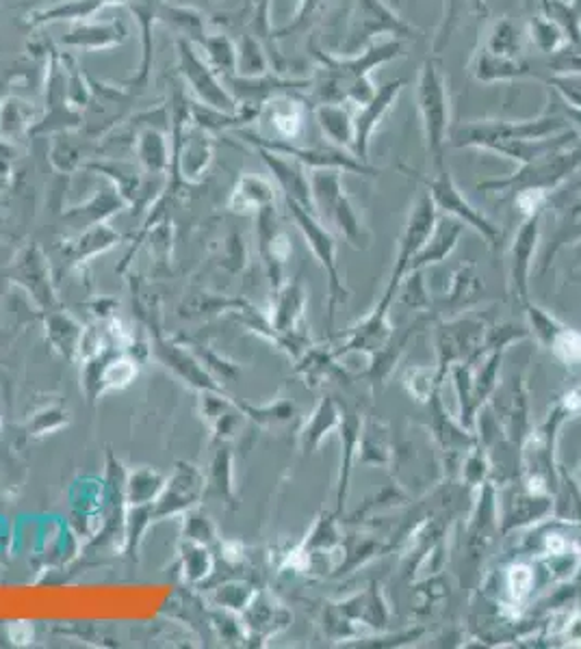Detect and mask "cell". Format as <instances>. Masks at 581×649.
Wrapping results in <instances>:
<instances>
[{"label":"cell","mask_w":581,"mask_h":649,"mask_svg":"<svg viewBox=\"0 0 581 649\" xmlns=\"http://www.w3.org/2000/svg\"><path fill=\"white\" fill-rule=\"evenodd\" d=\"M310 50L319 61V74L312 78V91L319 104H364L378 87L371 80V72L388 61L406 54V41L386 39L373 41L358 54H330L323 52L317 39L310 41Z\"/></svg>","instance_id":"cell-1"},{"label":"cell","mask_w":581,"mask_h":649,"mask_svg":"<svg viewBox=\"0 0 581 649\" xmlns=\"http://www.w3.org/2000/svg\"><path fill=\"white\" fill-rule=\"evenodd\" d=\"M571 419L573 412L560 397L556 405L549 410L547 419L526 437L519 450V476L528 489L558 496L563 485V472L558 470L556 448L560 439V429Z\"/></svg>","instance_id":"cell-2"},{"label":"cell","mask_w":581,"mask_h":649,"mask_svg":"<svg viewBox=\"0 0 581 649\" xmlns=\"http://www.w3.org/2000/svg\"><path fill=\"white\" fill-rule=\"evenodd\" d=\"M417 107L421 115L425 154L430 172H441L447 167L445 148L449 141V85L438 57L430 54L417 76Z\"/></svg>","instance_id":"cell-3"},{"label":"cell","mask_w":581,"mask_h":649,"mask_svg":"<svg viewBox=\"0 0 581 649\" xmlns=\"http://www.w3.org/2000/svg\"><path fill=\"white\" fill-rule=\"evenodd\" d=\"M581 170V141L576 146L556 150L543 159H536L528 165H521L515 174L506 178H491L478 183L480 191L486 194H545L552 196L569 178Z\"/></svg>","instance_id":"cell-4"},{"label":"cell","mask_w":581,"mask_h":649,"mask_svg":"<svg viewBox=\"0 0 581 649\" xmlns=\"http://www.w3.org/2000/svg\"><path fill=\"white\" fill-rule=\"evenodd\" d=\"M341 170H314L310 176V191L314 202V213L325 219L338 229V234L356 249H367L371 245V234L356 211L351 198L347 196Z\"/></svg>","instance_id":"cell-5"},{"label":"cell","mask_w":581,"mask_h":649,"mask_svg":"<svg viewBox=\"0 0 581 649\" xmlns=\"http://www.w3.org/2000/svg\"><path fill=\"white\" fill-rule=\"evenodd\" d=\"M571 128L567 117L543 113L534 120H471L452 133L454 148L484 150L486 143L499 139H543Z\"/></svg>","instance_id":"cell-6"},{"label":"cell","mask_w":581,"mask_h":649,"mask_svg":"<svg viewBox=\"0 0 581 649\" xmlns=\"http://www.w3.org/2000/svg\"><path fill=\"white\" fill-rule=\"evenodd\" d=\"M417 33L419 30L384 0H354L349 30L338 54H358L382 35L408 41L415 39Z\"/></svg>","instance_id":"cell-7"},{"label":"cell","mask_w":581,"mask_h":649,"mask_svg":"<svg viewBox=\"0 0 581 649\" xmlns=\"http://www.w3.org/2000/svg\"><path fill=\"white\" fill-rule=\"evenodd\" d=\"M401 172H406L410 178H415L434 200L438 213L454 216L458 221H462L465 225L473 227L486 242L489 247H497L504 238V232L499 229V225H495L486 215H482L478 209H473V204L462 196V191L458 189V185L452 178L449 165L441 172H432L430 176L417 174L412 170H408L406 165H401Z\"/></svg>","instance_id":"cell-8"},{"label":"cell","mask_w":581,"mask_h":649,"mask_svg":"<svg viewBox=\"0 0 581 649\" xmlns=\"http://www.w3.org/2000/svg\"><path fill=\"white\" fill-rule=\"evenodd\" d=\"M436 221H438V209L434 204V200L430 198V194L423 189L415 204H412V211L406 219V225L401 229V236L397 240V253H395V264H393V271H391V277H388V284L384 288V295L382 299L378 301L380 305L384 308H391L395 297H397V290L404 282V277L408 275V269H410V262L415 260V255L423 249V245L428 242L430 234L434 232L436 227Z\"/></svg>","instance_id":"cell-9"},{"label":"cell","mask_w":581,"mask_h":649,"mask_svg":"<svg viewBox=\"0 0 581 649\" xmlns=\"http://www.w3.org/2000/svg\"><path fill=\"white\" fill-rule=\"evenodd\" d=\"M178 50V72L183 80L189 85L194 96L200 104L218 109L222 113H237L239 100L233 96V91L226 87L224 78L209 65L202 52H198L196 43L178 37L176 41Z\"/></svg>","instance_id":"cell-10"},{"label":"cell","mask_w":581,"mask_h":649,"mask_svg":"<svg viewBox=\"0 0 581 649\" xmlns=\"http://www.w3.org/2000/svg\"><path fill=\"white\" fill-rule=\"evenodd\" d=\"M491 412L502 429L504 439L521 450L526 437L532 433V410H530V392L523 375H512L508 382L497 384L491 395Z\"/></svg>","instance_id":"cell-11"},{"label":"cell","mask_w":581,"mask_h":649,"mask_svg":"<svg viewBox=\"0 0 581 649\" xmlns=\"http://www.w3.org/2000/svg\"><path fill=\"white\" fill-rule=\"evenodd\" d=\"M242 137L246 141H250L257 148L276 152V154H285L295 161H299L301 165H308L312 170H341V172H349V174H360L367 178H378L380 170L362 163L360 159H356L351 152L334 148V146H323V148H297L293 141H285V139H265L261 135H252V133H242Z\"/></svg>","instance_id":"cell-12"},{"label":"cell","mask_w":581,"mask_h":649,"mask_svg":"<svg viewBox=\"0 0 581 649\" xmlns=\"http://www.w3.org/2000/svg\"><path fill=\"white\" fill-rule=\"evenodd\" d=\"M486 323L480 319H443L436 323L438 366L449 373L454 364H475L486 338Z\"/></svg>","instance_id":"cell-13"},{"label":"cell","mask_w":581,"mask_h":649,"mask_svg":"<svg viewBox=\"0 0 581 649\" xmlns=\"http://www.w3.org/2000/svg\"><path fill=\"white\" fill-rule=\"evenodd\" d=\"M289 202V200H287ZM290 215L295 219V223L299 225V229L304 232L312 253L317 255V260L321 262V266L325 269L327 275V284H330V323L334 321V310L338 303H345L349 299V290L345 288L341 275H338V262H336V238L332 236V232L319 221V216L304 211L301 207H297L295 202H289Z\"/></svg>","instance_id":"cell-14"},{"label":"cell","mask_w":581,"mask_h":649,"mask_svg":"<svg viewBox=\"0 0 581 649\" xmlns=\"http://www.w3.org/2000/svg\"><path fill=\"white\" fill-rule=\"evenodd\" d=\"M543 215L545 209L526 216L508 249V292L519 305L530 303V277L543 234Z\"/></svg>","instance_id":"cell-15"},{"label":"cell","mask_w":581,"mask_h":649,"mask_svg":"<svg viewBox=\"0 0 581 649\" xmlns=\"http://www.w3.org/2000/svg\"><path fill=\"white\" fill-rule=\"evenodd\" d=\"M554 509L556 496L532 491L521 483L519 489L510 487L499 494V531L502 535H508L510 531L545 522L552 517Z\"/></svg>","instance_id":"cell-16"},{"label":"cell","mask_w":581,"mask_h":649,"mask_svg":"<svg viewBox=\"0 0 581 649\" xmlns=\"http://www.w3.org/2000/svg\"><path fill=\"white\" fill-rule=\"evenodd\" d=\"M404 87H406L404 78L388 80L382 87H378L375 96L369 102H364L356 109V113H354V150L351 152L362 163H369L373 133L378 130V126L382 124L386 113L395 107Z\"/></svg>","instance_id":"cell-17"},{"label":"cell","mask_w":581,"mask_h":649,"mask_svg":"<svg viewBox=\"0 0 581 649\" xmlns=\"http://www.w3.org/2000/svg\"><path fill=\"white\" fill-rule=\"evenodd\" d=\"M432 410V435L438 444L441 452L445 454V465L449 467V474H460V463L465 454L480 441L478 435L469 432L458 423V419H452L441 401V395L430 401Z\"/></svg>","instance_id":"cell-18"},{"label":"cell","mask_w":581,"mask_h":649,"mask_svg":"<svg viewBox=\"0 0 581 649\" xmlns=\"http://www.w3.org/2000/svg\"><path fill=\"white\" fill-rule=\"evenodd\" d=\"M391 308L375 305L358 325H354L347 334V342L336 355H347V353H364L367 358L380 353L388 342L395 338V327L388 316Z\"/></svg>","instance_id":"cell-19"},{"label":"cell","mask_w":581,"mask_h":649,"mask_svg":"<svg viewBox=\"0 0 581 649\" xmlns=\"http://www.w3.org/2000/svg\"><path fill=\"white\" fill-rule=\"evenodd\" d=\"M469 72L478 83H515V80H526V78H539L534 67L526 59H506L489 52L482 43H478Z\"/></svg>","instance_id":"cell-20"},{"label":"cell","mask_w":581,"mask_h":649,"mask_svg":"<svg viewBox=\"0 0 581 649\" xmlns=\"http://www.w3.org/2000/svg\"><path fill=\"white\" fill-rule=\"evenodd\" d=\"M257 150L261 152V157L268 163V167L272 170L274 178L287 194V200L295 202L304 211L317 215L314 202H312V191H310V178L306 176V170H304L306 165H301L299 161L285 157V154H276V152H270L263 148H257Z\"/></svg>","instance_id":"cell-21"},{"label":"cell","mask_w":581,"mask_h":649,"mask_svg":"<svg viewBox=\"0 0 581 649\" xmlns=\"http://www.w3.org/2000/svg\"><path fill=\"white\" fill-rule=\"evenodd\" d=\"M345 617H349L354 624H362L375 633H386L391 622V609L386 602V596L382 591V585L371 583L360 594L351 596L349 600L336 604Z\"/></svg>","instance_id":"cell-22"},{"label":"cell","mask_w":581,"mask_h":649,"mask_svg":"<svg viewBox=\"0 0 581 649\" xmlns=\"http://www.w3.org/2000/svg\"><path fill=\"white\" fill-rule=\"evenodd\" d=\"M489 15V4L486 0H445L443 2V13H441V22L438 28L432 37L430 50L434 57H441L452 37L469 22V20H478L482 22Z\"/></svg>","instance_id":"cell-23"},{"label":"cell","mask_w":581,"mask_h":649,"mask_svg":"<svg viewBox=\"0 0 581 649\" xmlns=\"http://www.w3.org/2000/svg\"><path fill=\"white\" fill-rule=\"evenodd\" d=\"M161 4L163 0H128L126 7L128 11L137 17L139 28H141V61H139V70L137 74L126 80L128 87H133L135 91H144L150 83V74H152V46H154V24L159 20L161 13Z\"/></svg>","instance_id":"cell-24"},{"label":"cell","mask_w":581,"mask_h":649,"mask_svg":"<svg viewBox=\"0 0 581 649\" xmlns=\"http://www.w3.org/2000/svg\"><path fill=\"white\" fill-rule=\"evenodd\" d=\"M126 37H128V28L120 20L81 22L61 37V43L65 48H76V50H109V48L122 46Z\"/></svg>","instance_id":"cell-25"},{"label":"cell","mask_w":581,"mask_h":649,"mask_svg":"<svg viewBox=\"0 0 581 649\" xmlns=\"http://www.w3.org/2000/svg\"><path fill=\"white\" fill-rule=\"evenodd\" d=\"M462 232H465V223L462 221H458V219L449 215L438 219L434 232L428 238V242L423 245V249L410 262L408 273L423 271L425 266H432V264L445 260L456 249Z\"/></svg>","instance_id":"cell-26"},{"label":"cell","mask_w":581,"mask_h":649,"mask_svg":"<svg viewBox=\"0 0 581 649\" xmlns=\"http://www.w3.org/2000/svg\"><path fill=\"white\" fill-rule=\"evenodd\" d=\"M360 429H362V416L356 412H347L343 408V421L338 425L341 433V474H338V489H336V513L345 509V500L349 494V478H351V465L358 461V441H360Z\"/></svg>","instance_id":"cell-27"},{"label":"cell","mask_w":581,"mask_h":649,"mask_svg":"<svg viewBox=\"0 0 581 649\" xmlns=\"http://www.w3.org/2000/svg\"><path fill=\"white\" fill-rule=\"evenodd\" d=\"M265 109L270 111V122L279 135V139L285 141H295L301 137L306 128V117H308V107L297 93H283L272 98Z\"/></svg>","instance_id":"cell-28"},{"label":"cell","mask_w":581,"mask_h":649,"mask_svg":"<svg viewBox=\"0 0 581 649\" xmlns=\"http://www.w3.org/2000/svg\"><path fill=\"white\" fill-rule=\"evenodd\" d=\"M452 286L447 297L438 303V310L445 316H454L467 308H471L473 303H478L484 295V282L480 279V275L475 273V264L467 262L462 264L454 275H452Z\"/></svg>","instance_id":"cell-29"},{"label":"cell","mask_w":581,"mask_h":649,"mask_svg":"<svg viewBox=\"0 0 581 649\" xmlns=\"http://www.w3.org/2000/svg\"><path fill=\"white\" fill-rule=\"evenodd\" d=\"M526 39L528 33L508 15L497 17L495 22H491L486 37L480 39V43L497 54V57H506V59H526Z\"/></svg>","instance_id":"cell-30"},{"label":"cell","mask_w":581,"mask_h":649,"mask_svg":"<svg viewBox=\"0 0 581 649\" xmlns=\"http://www.w3.org/2000/svg\"><path fill=\"white\" fill-rule=\"evenodd\" d=\"M314 115H317V124L330 146L347 150V152L354 150V113L349 107L319 104Z\"/></svg>","instance_id":"cell-31"},{"label":"cell","mask_w":581,"mask_h":649,"mask_svg":"<svg viewBox=\"0 0 581 649\" xmlns=\"http://www.w3.org/2000/svg\"><path fill=\"white\" fill-rule=\"evenodd\" d=\"M111 4L109 0H63L48 9L33 11L28 15V26H46L50 22H85L87 17L96 15L100 9Z\"/></svg>","instance_id":"cell-32"},{"label":"cell","mask_w":581,"mask_h":649,"mask_svg":"<svg viewBox=\"0 0 581 649\" xmlns=\"http://www.w3.org/2000/svg\"><path fill=\"white\" fill-rule=\"evenodd\" d=\"M358 461L362 465H388L393 461L391 432L380 421H362Z\"/></svg>","instance_id":"cell-33"},{"label":"cell","mask_w":581,"mask_h":649,"mask_svg":"<svg viewBox=\"0 0 581 649\" xmlns=\"http://www.w3.org/2000/svg\"><path fill=\"white\" fill-rule=\"evenodd\" d=\"M447 377H449V373L443 371L438 364H434V366H412L404 375V388L408 390V395L417 403L430 405V401L441 395L443 382Z\"/></svg>","instance_id":"cell-34"},{"label":"cell","mask_w":581,"mask_h":649,"mask_svg":"<svg viewBox=\"0 0 581 649\" xmlns=\"http://www.w3.org/2000/svg\"><path fill=\"white\" fill-rule=\"evenodd\" d=\"M200 48H202L209 65L224 80L231 76H237V41L235 39H231L226 33H215V35H207L200 41Z\"/></svg>","instance_id":"cell-35"},{"label":"cell","mask_w":581,"mask_h":649,"mask_svg":"<svg viewBox=\"0 0 581 649\" xmlns=\"http://www.w3.org/2000/svg\"><path fill=\"white\" fill-rule=\"evenodd\" d=\"M528 39L534 43V48L543 54H556L560 52L563 48H567L571 41H569V35L567 30L552 17L543 15V13H536L530 17V24H528Z\"/></svg>","instance_id":"cell-36"},{"label":"cell","mask_w":581,"mask_h":649,"mask_svg":"<svg viewBox=\"0 0 581 649\" xmlns=\"http://www.w3.org/2000/svg\"><path fill=\"white\" fill-rule=\"evenodd\" d=\"M270 72H272V65L263 41L252 33L242 35L237 43V76L259 78Z\"/></svg>","instance_id":"cell-37"},{"label":"cell","mask_w":581,"mask_h":649,"mask_svg":"<svg viewBox=\"0 0 581 649\" xmlns=\"http://www.w3.org/2000/svg\"><path fill=\"white\" fill-rule=\"evenodd\" d=\"M137 154L139 161L144 163V167H148L150 172H161L168 165V137L163 130L154 128V126H146L141 133H137Z\"/></svg>","instance_id":"cell-38"},{"label":"cell","mask_w":581,"mask_h":649,"mask_svg":"<svg viewBox=\"0 0 581 649\" xmlns=\"http://www.w3.org/2000/svg\"><path fill=\"white\" fill-rule=\"evenodd\" d=\"M39 117H35L33 107L15 96H9L0 102V137L11 139L26 128L30 130V124H35Z\"/></svg>","instance_id":"cell-39"},{"label":"cell","mask_w":581,"mask_h":649,"mask_svg":"<svg viewBox=\"0 0 581 649\" xmlns=\"http://www.w3.org/2000/svg\"><path fill=\"white\" fill-rule=\"evenodd\" d=\"M159 20L168 22V24H174L176 28H181L185 33V39L189 41H202L207 37L205 33V15L198 11V9H191V7H176V4H161V13H159Z\"/></svg>","instance_id":"cell-40"},{"label":"cell","mask_w":581,"mask_h":649,"mask_svg":"<svg viewBox=\"0 0 581 649\" xmlns=\"http://www.w3.org/2000/svg\"><path fill=\"white\" fill-rule=\"evenodd\" d=\"M61 54V63L65 67V87H67V102L74 111H83L89 100H91V83L85 76V72L81 70L78 61L67 54V52H59Z\"/></svg>","instance_id":"cell-41"},{"label":"cell","mask_w":581,"mask_h":649,"mask_svg":"<svg viewBox=\"0 0 581 649\" xmlns=\"http://www.w3.org/2000/svg\"><path fill=\"white\" fill-rule=\"evenodd\" d=\"M341 421H343V408L332 399H323L321 405L317 408V412L312 414L310 425L304 432L306 448L317 446L323 435H327V432H332V429H338Z\"/></svg>","instance_id":"cell-42"},{"label":"cell","mask_w":581,"mask_h":649,"mask_svg":"<svg viewBox=\"0 0 581 649\" xmlns=\"http://www.w3.org/2000/svg\"><path fill=\"white\" fill-rule=\"evenodd\" d=\"M235 200L239 202V209H255V211H261L265 207H274V200H276V194H274V187L263 180V178H257V176H244L239 187H237V194H235ZM237 209V211H239Z\"/></svg>","instance_id":"cell-43"},{"label":"cell","mask_w":581,"mask_h":649,"mask_svg":"<svg viewBox=\"0 0 581 649\" xmlns=\"http://www.w3.org/2000/svg\"><path fill=\"white\" fill-rule=\"evenodd\" d=\"M558 362H563L565 366H581V332L567 327L563 323V327L554 334V338L547 342L545 347Z\"/></svg>","instance_id":"cell-44"},{"label":"cell","mask_w":581,"mask_h":649,"mask_svg":"<svg viewBox=\"0 0 581 649\" xmlns=\"http://www.w3.org/2000/svg\"><path fill=\"white\" fill-rule=\"evenodd\" d=\"M536 587V570L528 563H512L506 570V591L512 604L521 607Z\"/></svg>","instance_id":"cell-45"},{"label":"cell","mask_w":581,"mask_h":649,"mask_svg":"<svg viewBox=\"0 0 581 649\" xmlns=\"http://www.w3.org/2000/svg\"><path fill=\"white\" fill-rule=\"evenodd\" d=\"M547 85L565 107L581 111V74H552Z\"/></svg>","instance_id":"cell-46"},{"label":"cell","mask_w":581,"mask_h":649,"mask_svg":"<svg viewBox=\"0 0 581 649\" xmlns=\"http://www.w3.org/2000/svg\"><path fill=\"white\" fill-rule=\"evenodd\" d=\"M547 67L552 74H581V43H569L560 52L552 54Z\"/></svg>","instance_id":"cell-47"},{"label":"cell","mask_w":581,"mask_h":649,"mask_svg":"<svg viewBox=\"0 0 581 649\" xmlns=\"http://www.w3.org/2000/svg\"><path fill=\"white\" fill-rule=\"evenodd\" d=\"M323 4V0H299V7L295 11V17L290 20L289 24L276 33H272L274 39H283L287 35H295V33H301L306 30V26L310 24L312 15L319 11V7Z\"/></svg>","instance_id":"cell-48"},{"label":"cell","mask_w":581,"mask_h":649,"mask_svg":"<svg viewBox=\"0 0 581 649\" xmlns=\"http://www.w3.org/2000/svg\"><path fill=\"white\" fill-rule=\"evenodd\" d=\"M565 113H567V117L578 126L581 130V111L580 109H571V107H565Z\"/></svg>","instance_id":"cell-49"},{"label":"cell","mask_w":581,"mask_h":649,"mask_svg":"<svg viewBox=\"0 0 581 649\" xmlns=\"http://www.w3.org/2000/svg\"><path fill=\"white\" fill-rule=\"evenodd\" d=\"M567 397H571L573 401H581V386L580 388H576V390H571Z\"/></svg>","instance_id":"cell-50"},{"label":"cell","mask_w":581,"mask_h":649,"mask_svg":"<svg viewBox=\"0 0 581 649\" xmlns=\"http://www.w3.org/2000/svg\"><path fill=\"white\" fill-rule=\"evenodd\" d=\"M528 2H530V4H536V7H539V4L543 2V0H528Z\"/></svg>","instance_id":"cell-51"},{"label":"cell","mask_w":581,"mask_h":649,"mask_svg":"<svg viewBox=\"0 0 581 649\" xmlns=\"http://www.w3.org/2000/svg\"><path fill=\"white\" fill-rule=\"evenodd\" d=\"M0 20H2V11H0Z\"/></svg>","instance_id":"cell-52"}]
</instances>
